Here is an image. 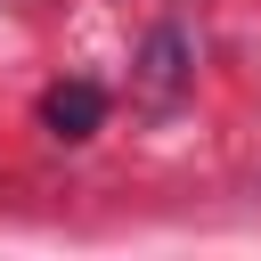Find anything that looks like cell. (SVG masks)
I'll list each match as a JSON object with an SVG mask.
<instances>
[{"mask_svg":"<svg viewBox=\"0 0 261 261\" xmlns=\"http://www.w3.org/2000/svg\"><path fill=\"white\" fill-rule=\"evenodd\" d=\"M179 90H188V33L179 24H155L139 41V98L147 106H171Z\"/></svg>","mask_w":261,"mask_h":261,"instance_id":"6da1fadb","label":"cell"},{"mask_svg":"<svg viewBox=\"0 0 261 261\" xmlns=\"http://www.w3.org/2000/svg\"><path fill=\"white\" fill-rule=\"evenodd\" d=\"M106 122V90L98 82H57V90H41V130L49 139H90Z\"/></svg>","mask_w":261,"mask_h":261,"instance_id":"7a4b0ae2","label":"cell"}]
</instances>
